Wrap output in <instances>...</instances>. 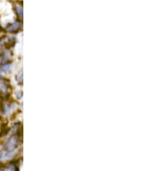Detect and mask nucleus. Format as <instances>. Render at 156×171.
I'll use <instances>...</instances> for the list:
<instances>
[{
  "mask_svg": "<svg viewBox=\"0 0 156 171\" xmlns=\"http://www.w3.org/2000/svg\"><path fill=\"white\" fill-rule=\"evenodd\" d=\"M19 137L20 133H16L15 135L10 136L9 140L5 143L4 147L0 150V161H6L13 157L19 144Z\"/></svg>",
  "mask_w": 156,
  "mask_h": 171,
  "instance_id": "1",
  "label": "nucleus"
},
{
  "mask_svg": "<svg viewBox=\"0 0 156 171\" xmlns=\"http://www.w3.org/2000/svg\"><path fill=\"white\" fill-rule=\"evenodd\" d=\"M21 23L19 22H15L14 24H10V25L8 26L7 28H6V30L7 31H9V32H12V33H14V32H17V31H18V30L21 29Z\"/></svg>",
  "mask_w": 156,
  "mask_h": 171,
  "instance_id": "2",
  "label": "nucleus"
},
{
  "mask_svg": "<svg viewBox=\"0 0 156 171\" xmlns=\"http://www.w3.org/2000/svg\"><path fill=\"white\" fill-rule=\"evenodd\" d=\"M11 63H8V64H5V65H2L0 67V71L1 72H8L11 68Z\"/></svg>",
  "mask_w": 156,
  "mask_h": 171,
  "instance_id": "3",
  "label": "nucleus"
},
{
  "mask_svg": "<svg viewBox=\"0 0 156 171\" xmlns=\"http://www.w3.org/2000/svg\"><path fill=\"white\" fill-rule=\"evenodd\" d=\"M9 58H10V56H9L8 53H5V54L3 55V56H0V65H1V64H4L5 61L8 60Z\"/></svg>",
  "mask_w": 156,
  "mask_h": 171,
  "instance_id": "4",
  "label": "nucleus"
},
{
  "mask_svg": "<svg viewBox=\"0 0 156 171\" xmlns=\"http://www.w3.org/2000/svg\"><path fill=\"white\" fill-rule=\"evenodd\" d=\"M16 10H17V13L18 16H19V17H23V9H22L21 7H17V8L16 9Z\"/></svg>",
  "mask_w": 156,
  "mask_h": 171,
  "instance_id": "5",
  "label": "nucleus"
},
{
  "mask_svg": "<svg viewBox=\"0 0 156 171\" xmlns=\"http://www.w3.org/2000/svg\"><path fill=\"white\" fill-rule=\"evenodd\" d=\"M1 80H2V77H1V75H0V81H1Z\"/></svg>",
  "mask_w": 156,
  "mask_h": 171,
  "instance_id": "6",
  "label": "nucleus"
}]
</instances>
